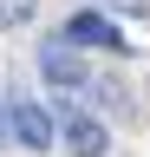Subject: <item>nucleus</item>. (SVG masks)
Wrapping results in <instances>:
<instances>
[{
  "label": "nucleus",
  "instance_id": "3",
  "mask_svg": "<svg viewBox=\"0 0 150 157\" xmlns=\"http://www.w3.org/2000/svg\"><path fill=\"white\" fill-rule=\"evenodd\" d=\"M39 78H46L52 92H85V85H91V72H85L79 46H65V39H52V46H39Z\"/></svg>",
  "mask_w": 150,
  "mask_h": 157
},
{
  "label": "nucleus",
  "instance_id": "2",
  "mask_svg": "<svg viewBox=\"0 0 150 157\" xmlns=\"http://www.w3.org/2000/svg\"><path fill=\"white\" fill-rule=\"evenodd\" d=\"M7 131L20 137L26 151H46L52 137H59V118H52L46 105H33V98H7Z\"/></svg>",
  "mask_w": 150,
  "mask_h": 157
},
{
  "label": "nucleus",
  "instance_id": "4",
  "mask_svg": "<svg viewBox=\"0 0 150 157\" xmlns=\"http://www.w3.org/2000/svg\"><path fill=\"white\" fill-rule=\"evenodd\" d=\"M59 137H65V151H72V157H104V151H111L104 118H91V111H79V105H65V118H59Z\"/></svg>",
  "mask_w": 150,
  "mask_h": 157
},
{
  "label": "nucleus",
  "instance_id": "6",
  "mask_svg": "<svg viewBox=\"0 0 150 157\" xmlns=\"http://www.w3.org/2000/svg\"><path fill=\"white\" fill-rule=\"evenodd\" d=\"M7 137H13V131H7V98H0V144H7Z\"/></svg>",
  "mask_w": 150,
  "mask_h": 157
},
{
  "label": "nucleus",
  "instance_id": "5",
  "mask_svg": "<svg viewBox=\"0 0 150 157\" xmlns=\"http://www.w3.org/2000/svg\"><path fill=\"white\" fill-rule=\"evenodd\" d=\"M33 13H39V0H0V33H13V26H26Z\"/></svg>",
  "mask_w": 150,
  "mask_h": 157
},
{
  "label": "nucleus",
  "instance_id": "1",
  "mask_svg": "<svg viewBox=\"0 0 150 157\" xmlns=\"http://www.w3.org/2000/svg\"><path fill=\"white\" fill-rule=\"evenodd\" d=\"M59 39H65V46H91V52H130V39L118 33V20H104L98 7H79Z\"/></svg>",
  "mask_w": 150,
  "mask_h": 157
}]
</instances>
